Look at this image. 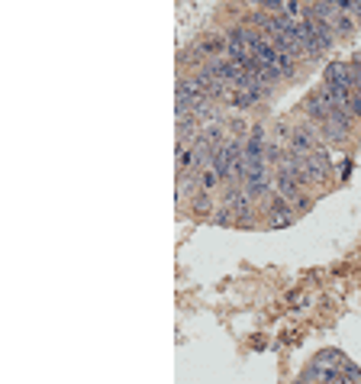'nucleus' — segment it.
<instances>
[{
	"label": "nucleus",
	"mask_w": 361,
	"mask_h": 384,
	"mask_svg": "<svg viewBox=\"0 0 361 384\" xmlns=\"http://www.w3.org/2000/svg\"><path fill=\"white\" fill-rule=\"evenodd\" d=\"M210 223H216V226H235V216L229 214V210H226V207H220V210H213Z\"/></svg>",
	"instance_id": "10"
},
{
	"label": "nucleus",
	"mask_w": 361,
	"mask_h": 384,
	"mask_svg": "<svg viewBox=\"0 0 361 384\" xmlns=\"http://www.w3.org/2000/svg\"><path fill=\"white\" fill-rule=\"evenodd\" d=\"M297 26H300V32H303L307 45L313 49V55H326L332 45H336V39H339V36H336V30H332V26H326V23H319L313 13H307Z\"/></svg>",
	"instance_id": "2"
},
{
	"label": "nucleus",
	"mask_w": 361,
	"mask_h": 384,
	"mask_svg": "<svg viewBox=\"0 0 361 384\" xmlns=\"http://www.w3.org/2000/svg\"><path fill=\"white\" fill-rule=\"evenodd\" d=\"M332 181V161L326 155V149H316L310 155H300V184L310 188V184H329Z\"/></svg>",
	"instance_id": "1"
},
{
	"label": "nucleus",
	"mask_w": 361,
	"mask_h": 384,
	"mask_svg": "<svg viewBox=\"0 0 361 384\" xmlns=\"http://www.w3.org/2000/svg\"><path fill=\"white\" fill-rule=\"evenodd\" d=\"M200 188L203 191H216V188H223V178H220V174H216V168H203L200 171Z\"/></svg>",
	"instance_id": "8"
},
{
	"label": "nucleus",
	"mask_w": 361,
	"mask_h": 384,
	"mask_svg": "<svg viewBox=\"0 0 361 384\" xmlns=\"http://www.w3.org/2000/svg\"><path fill=\"white\" fill-rule=\"evenodd\" d=\"M290 207H294L297 214H303V210H310V194H307V191H303V194H297V197L290 201Z\"/></svg>",
	"instance_id": "13"
},
{
	"label": "nucleus",
	"mask_w": 361,
	"mask_h": 384,
	"mask_svg": "<svg viewBox=\"0 0 361 384\" xmlns=\"http://www.w3.org/2000/svg\"><path fill=\"white\" fill-rule=\"evenodd\" d=\"M294 220H297V210H294L277 191L268 194V226H271V229H284V226H290Z\"/></svg>",
	"instance_id": "5"
},
{
	"label": "nucleus",
	"mask_w": 361,
	"mask_h": 384,
	"mask_svg": "<svg viewBox=\"0 0 361 384\" xmlns=\"http://www.w3.org/2000/svg\"><path fill=\"white\" fill-rule=\"evenodd\" d=\"M351 30H355V16L342 13L339 23H336V36H351Z\"/></svg>",
	"instance_id": "11"
},
{
	"label": "nucleus",
	"mask_w": 361,
	"mask_h": 384,
	"mask_svg": "<svg viewBox=\"0 0 361 384\" xmlns=\"http://www.w3.org/2000/svg\"><path fill=\"white\" fill-rule=\"evenodd\" d=\"M323 84L332 91L336 104H345L351 94V62H329L326 71H323Z\"/></svg>",
	"instance_id": "3"
},
{
	"label": "nucleus",
	"mask_w": 361,
	"mask_h": 384,
	"mask_svg": "<svg viewBox=\"0 0 361 384\" xmlns=\"http://www.w3.org/2000/svg\"><path fill=\"white\" fill-rule=\"evenodd\" d=\"M351 129H355V120L349 117V110L339 107L323 126H319V133H323V142H326V146H345L351 136Z\"/></svg>",
	"instance_id": "4"
},
{
	"label": "nucleus",
	"mask_w": 361,
	"mask_h": 384,
	"mask_svg": "<svg viewBox=\"0 0 361 384\" xmlns=\"http://www.w3.org/2000/svg\"><path fill=\"white\" fill-rule=\"evenodd\" d=\"M351 91H355V94H361V58H355V62H351Z\"/></svg>",
	"instance_id": "12"
},
{
	"label": "nucleus",
	"mask_w": 361,
	"mask_h": 384,
	"mask_svg": "<svg viewBox=\"0 0 361 384\" xmlns=\"http://www.w3.org/2000/svg\"><path fill=\"white\" fill-rule=\"evenodd\" d=\"M191 207L197 214H213V194L210 191H197L191 197Z\"/></svg>",
	"instance_id": "6"
},
{
	"label": "nucleus",
	"mask_w": 361,
	"mask_h": 384,
	"mask_svg": "<svg viewBox=\"0 0 361 384\" xmlns=\"http://www.w3.org/2000/svg\"><path fill=\"white\" fill-rule=\"evenodd\" d=\"M255 100H261V97H258V94H252V91H233V97H229V104H233L235 110L252 107Z\"/></svg>",
	"instance_id": "7"
},
{
	"label": "nucleus",
	"mask_w": 361,
	"mask_h": 384,
	"mask_svg": "<svg viewBox=\"0 0 361 384\" xmlns=\"http://www.w3.org/2000/svg\"><path fill=\"white\" fill-rule=\"evenodd\" d=\"M342 110H349V117L355 120V123H361V94H355V91H351L349 100L342 104Z\"/></svg>",
	"instance_id": "9"
}]
</instances>
